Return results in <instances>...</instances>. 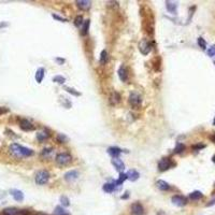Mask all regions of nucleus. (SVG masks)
Here are the masks:
<instances>
[{"mask_svg": "<svg viewBox=\"0 0 215 215\" xmlns=\"http://www.w3.org/2000/svg\"><path fill=\"white\" fill-rule=\"evenodd\" d=\"M108 61V52L106 50H103L100 54V63H106Z\"/></svg>", "mask_w": 215, "mask_h": 215, "instance_id": "obj_26", "label": "nucleus"}, {"mask_svg": "<svg viewBox=\"0 0 215 215\" xmlns=\"http://www.w3.org/2000/svg\"><path fill=\"white\" fill-rule=\"evenodd\" d=\"M8 111H9L8 109H5V108H0V114L5 113V112H8Z\"/></svg>", "mask_w": 215, "mask_h": 215, "instance_id": "obj_41", "label": "nucleus"}, {"mask_svg": "<svg viewBox=\"0 0 215 215\" xmlns=\"http://www.w3.org/2000/svg\"><path fill=\"white\" fill-rule=\"evenodd\" d=\"M53 81L56 82V83H58V84H63L65 83V81H66V79H65L63 77H61V75H57V77H53Z\"/></svg>", "mask_w": 215, "mask_h": 215, "instance_id": "obj_28", "label": "nucleus"}, {"mask_svg": "<svg viewBox=\"0 0 215 215\" xmlns=\"http://www.w3.org/2000/svg\"><path fill=\"white\" fill-rule=\"evenodd\" d=\"M67 140H68V139H67L66 136H63V134H59V136H58V141H59V142H66Z\"/></svg>", "mask_w": 215, "mask_h": 215, "instance_id": "obj_36", "label": "nucleus"}, {"mask_svg": "<svg viewBox=\"0 0 215 215\" xmlns=\"http://www.w3.org/2000/svg\"><path fill=\"white\" fill-rule=\"evenodd\" d=\"M115 187H116L115 183H113V184L106 183V184H104L103 185V190L106 192H112L113 190H115Z\"/></svg>", "mask_w": 215, "mask_h": 215, "instance_id": "obj_22", "label": "nucleus"}, {"mask_svg": "<svg viewBox=\"0 0 215 215\" xmlns=\"http://www.w3.org/2000/svg\"><path fill=\"white\" fill-rule=\"evenodd\" d=\"M203 147H204L203 144H199V145H195V146H194V149H203Z\"/></svg>", "mask_w": 215, "mask_h": 215, "instance_id": "obj_40", "label": "nucleus"}, {"mask_svg": "<svg viewBox=\"0 0 215 215\" xmlns=\"http://www.w3.org/2000/svg\"><path fill=\"white\" fill-rule=\"evenodd\" d=\"M120 153H122V149H118V147L113 146V147H110V149H109V154L112 155V156H113V158H116V157H117L118 155L120 154Z\"/></svg>", "mask_w": 215, "mask_h": 215, "instance_id": "obj_19", "label": "nucleus"}, {"mask_svg": "<svg viewBox=\"0 0 215 215\" xmlns=\"http://www.w3.org/2000/svg\"><path fill=\"white\" fill-rule=\"evenodd\" d=\"M34 180H36V183L38 185H44L50 180V173L48 171H45V170H41V171L37 172Z\"/></svg>", "mask_w": 215, "mask_h": 215, "instance_id": "obj_2", "label": "nucleus"}, {"mask_svg": "<svg viewBox=\"0 0 215 215\" xmlns=\"http://www.w3.org/2000/svg\"><path fill=\"white\" fill-rule=\"evenodd\" d=\"M139 177H140V175H139V173L136 170H129L128 173H127V177H128L130 181H136V180H138Z\"/></svg>", "mask_w": 215, "mask_h": 215, "instance_id": "obj_16", "label": "nucleus"}, {"mask_svg": "<svg viewBox=\"0 0 215 215\" xmlns=\"http://www.w3.org/2000/svg\"><path fill=\"white\" fill-rule=\"evenodd\" d=\"M129 103L132 106H138L141 103V97L136 93H131L129 95Z\"/></svg>", "mask_w": 215, "mask_h": 215, "instance_id": "obj_6", "label": "nucleus"}, {"mask_svg": "<svg viewBox=\"0 0 215 215\" xmlns=\"http://www.w3.org/2000/svg\"><path fill=\"white\" fill-rule=\"evenodd\" d=\"M202 197V192H199V190H196V192H192L189 195V198L192 200H198Z\"/></svg>", "mask_w": 215, "mask_h": 215, "instance_id": "obj_24", "label": "nucleus"}, {"mask_svg": "<svg viewBox=\"0 0 215 215\" xmlns=\"http://www.w3.org/2000/svg\"><path fill=\"white\" fill-rule=\"evenodd\" d=\"M131 211L134 215H143L144 210H143V206L140 203H134L131 206Z\"/></svg>", "mask_w": 215, "mask_h": 215, "instance_id": "obj_11", "label": "nucleus"}, {"mask_svg": "<svg viewBox=\"0 0 215 215\" xmlns=\"http://www.w3.org/2000/svg\"><path fill=\"white\" fill-rule=\"evenodd\" d=\"M38 215H45V214H38Z\"/></svg>", "mask_w": 215, "mask_h": 215, "instance_id": "obj_47", "label": "nucleus"}, {"mask_svg": "<svg viewBox=\"0 0 215 215\" xmlns=\"http://www.w3.org/2000/svg\"><path fill=\"white\" fill-rule=\"evenodd\" d=\"M172 202L177 206H183L187 203V200H186L185 197L183 196H174V197H172Z\"/></svg>", "mask_w": 215, "mask_h": 215, "instance_id": "obj_8", "label": "nucleus"}, {"mask_svg": "<svg viewBox=\"0 0 215 215\" xmlns=\"http://www.w3.org/2000/svg\"><path fill=\"white\" fill-rule=\"evenodd\" d=\"M172 161L170 160L169 158H163L160 161H159L158 163V168L160 171H166V170H168L169 168L172 167Z\"/></svg>", "mask_w": 215, "mask_h": 215, "instance_id": "obj_5", "label": "nucleus"}, {"mask_svg": "<svg viewBox=\"0 0 215 215\" xmlns=\"http://www.w3.org/2000/svg\"><path fill=\"white\" fill-rule=\"evenodd\" d=\"M118 77H120V81L123 82H126L128 80V73H127V70L124 66H120L118 69Z\"/></svg>", "mask_w": 215, "mask_h": 215, "instance_id": "obj_12", "label": "nucleus"}, {"mask_svg": "<svg viewBox=\"0 0 215 215\" xmlns=\"http://www.w3.org/2000/svg\"><path fill=\"white\" fill-rule=\"evenodd\" d=\"M156 185H157V187H158L160 190H168L170 188L169 184H168L167 182L163 181V180H159V181H157Z\"/></svg>", "mask_w": 215, "mask_h": 215, "instance_id": "obj_18", "label": "nucleus"}, {"mask_svg": "<svg viewBox=\"0 0 215 215\" xmlns=\"http://www.w3.org/2000/svg\"><path fill=\"white\" fill-rule=\"evenodd\" d=\"M60 201H61V203H63V206H68L69 204V199L67 197H65V196H63V197L60 198Z\"/></svg>", "mask_w": 215, "mask_h": 215, "instance_id": "obj_33", "label": "nucleus"}, {"mask_svg": "<svg viewBox=\"0 0 215 215\" xmlns=\"http://www.w3.org/2000/svg\"><path fill=\"white\" fill-rule=\"evenodd\" d=\"M10 152L16 157H28L34 154L32 149L24 147V146H22V145L17 144V143H13V144L10 146Z\"/></svg>", "mask_w": 215, "mask_h": 215, "instance_id": "obj_1", "label": "nucleus"}, {"mask_svg": "<svg viewBox=\"0 0 215 215\" xmlns=\"http://www.w3.org/2000/svg\"><path fill=\"white\" fill-rule=\"evenodd\" d=\"M52 153V149H44L42 151V156H44V157H48V155Z\"/></svg>", "mask_w": 215, "mask_h": 215, "instance_id": "obj_34", "label": "nucleus"}, {"mask_svg": "<svg viewBox=\"0 0 215 215\" xmlns=\"http://www.w3.org/2000/svg\"><path fill=\"white\" fill-rule=\"evenodd\" d=\"M18 215H29V212H28L27 210H22V211H20V214Z\"/></svg>", "mask_w": 215, "mask_h": 215, "instance_id": "obj_39", "label": "nucleus"}, {"mask_svg": "<svg viewBox=\"0 0 215 215\" xmlns=\"http://www.w3.org/2000/svg\"><path fill=\"white\" fill-rule=\"evenodd\" d=\"M212 160H213V163H215V155L213 156V158H212Z\"/></svg>", "mask_w": 215, "mask_h": 215, "instance_id": "obj_45", "label": "nucleus"}, {"mask_svg": "<svg viewBox=\"0 0 215 215\" xmlns=\"http://www.w3.org/2000/svg\"><path fill=\"white\" fill-rule=\"evenodd\" d=\"M198 44H199L200 48H203V50H206V42L204 41L203 38H199V39H198Z\"/></svg>", "mask_w": 215, "mask_h": 215, "instance_id": "obj_30", "label": "nucleus"}, {"mask_svg": "<svg viewBox=\"0 0 215 215\" xmlns=\"http://www.w3.org/2000/svg\"><path fill=\"white\" fill-rule=\"evenodd\" d=\"M57 61H59V63H63L65 60H63V59H61V58H57Z\"/></svg>", "mask_w": 215, "mask_h": 215, "instance_id": "obj_43", "label": "nucleus"}, {"mask_svg": "<svg viewBox=\"0 0 215 215\" xmlns=\"http://www.w3.org/2000/svg\"><path fill=\"white\" fill-rule=\"evenodd\" d=\"M166 8H167V10L170 13H175L177 5L175 2H172V1H166Z\"/></svg>", "mask_w": 215, "mask_h": 215, "instance_id": "obj_14", "label": "nucleus"}, {"mask_svg": "<svg viewBox=\"0 0 215 215\" xmlns=\"http://www.w3.org/2000/svg\"><path fill=\"white\" fill-rule=\"evenodd\" d=\"M120 100V94L116 93V91H114V93L111 95V97H110V102H111L112 104L118 103Z\"/></svg>", "mask_w": 215, "mask_h": 215, "instance_id": "obj_21", "label": "nucleus"}, {"mask_svg": "<svg viewBox=\"0 0 215 215\" xmlns=\"http://www.w3.org/2000/svg\"><path fill=\"white\" fill-rule=\"evenodd\" d=\"M208 55H209V56H211V57L214 56V55H215V46H211V48H209V50H208Z\"/></svg>", "mask_w": 215, "mask_h": 215, "instance_id": "obj_35", "label": "nucleus"}, {"mask_svg": "<svg viewBox=\"0 0 215 215\" xmlns=\"http://www.w3.org/2000/svg\"><path fill=\"white\" fill-rule=\"evenodd\" d=\"M43 77H44V69L39 68L38 70H37V72H36V81L38 82V83H41L42 80H43Z\"/></svg>", "mask_w": 215, "mask_h": 215, "instance_id": "obj_20", "label": "nucleus"}, {"mask_svg": "<svg viewBox=\"0 0 215 215\" xmlns=\"http://www.w3.org/2000/svg\"><path fill=\"white\" fill-rule=\"evenodd\" d=\"M54 215H69L67 211L63 208V206H56L54 210Z\"/></svg>", "mask_w": 215, "mask_h": 215, "instance_id": "obj_23", "label": "nucleus"}, {"mask_svg": "<svg viewBox=\"0 0 215 215\" xmlns=\"http://www.w3.org/2000/svg\"><path fill=\"white\" fill-rule=\"evenodd\" d=\"M10 192H11L12 197L14 198V200H15V201L20 202V201H23V200H24L23 192H20V190H18V189H12Z\"/></svg>", "mask_w": 215, "mask_h": 215, "instance_id": "obj_9", "label": "nucleus"}, {"mask_svg": "<svg viewBox=\"0 0 215 215\" xmlns=\"http://www.w3.org/2000/svg\"><path fill=\"white\" fill-rule=\"evenodd\" d=\"M213 204H215V199H214V200H212V201H211L210 203H208V204H206V206H213Z\"/></svg>", "mask_w": 215, "mask_h": 215, "instance_id": "obj_42", "label": "nucleus"}, {"mask_svg": "<svg viewBox=\"0 0 215 215\" xmlns=\"http://www.w3.org/2000/svg\"><path fill=\"white\" fill-rule=\"evenodd\" d=\"M20 127L23 129L24 131H30V130H34V126L28 120H20Z\"/></svg>", "mask_w": 215, "mask_h": 215, "instance_id": "obj_7", "label": "nucleus"}, {"mask_svg": "<svg viewBox=\"0 0 215 215\" xmlns=\"http://www.w3.org/2000/svg\"><path fill=\"white\" fill-rule=\"evenodd\" d=\"M112 163H113L114 167H115L117 170H120V171H123V170L125 169L124 163H123V161L120 160V159L118 158V157H116V158H113V159H112Z\"/></svg>", "mask_w": 215, "mask_h": 215, "instance_id": "obj_13", "label": "nucleus"}, {"mask_svg": "<svg viewBox=\"0 0 215 215\" xmlns=\"http://www.w3.org/2000/svg\"><path fill=\"white\" fill-rule=\"evenodd\" d=\"M20 211L16 208H7L3 210V215H18Z\"/></svg>", "mask_w": 215, "mask_h": 215, "instance_id": "obj_17", "label": "nucleus"}, {"mask_svg": "<svg viewBox=\"0 0 215 215\" xmlns=\"http://www.w3.org/2000/svg\"><path fill=\"white\" fill-rule=\"evenodd\" d=\"M66 91H68V93L73 94V95H75V96H79V95H80L79 93H77V91H74V89H71V88H69V87H66Z\"/></svg>", "mask_w": 215, "mask_h": 215, "instance_id": "obj_37", "label": "nucleus"}, {"mask_svg": "<svg viewBox=\"0 0 215 215\" xmlns=\"http://www.w3.org/2000/svg\"><path fill=\"white\" fill-rule=\"evenodd\" d=\"M151 48H152L151 43H149V41L145 40V39L139 43V50H140V52L142 53L143 55L149 54V53L151 52Z\"/></svg>", "mask_w": 215, "mask_h": 215, "instance_id": "obj_4", "label": "nucleus"}, {"mask_svg": "<svg viewBox=\"0 0 215 215\" xmlns=\"http://www.w3.org/2000/svg\"><path fill=\"white\" fill-rule=\"evenodd\" d=\"M53 17L54 18H56V20H63V22H67V20L66 18H63V17H60V16H58V15H56V14H53Z\"/></svg>", "mask_w": 215, "mask_h": 215, "instance_id": "obj_38", "label": "nucleus"}, {"mask_svg": "<svg viewBox=\"0 0 215 215\" xmlns=\"http://www.w3.org/2000/svg\"><path fill=\"white\" fill-rule=\"evenodd\" d=\"M213 125H215V118H214V122H213Z\"/></svg>", "mask_w": 215, "mask_h": 215, "instance_id": "obj_46", "label": "nucleus"}, {"mask_svg": "<svg viewBox=\"0 0 215 215\" xmlns=\"http://www.w3.org/2000/svg\"><path fill=\"white\" fill-rule=\"evenodd\" d=\"M126 179H128V177H127V174H125V173H120V177H118V180L115 182V185H116V186L120 185V184H122L123 182H124Z\"/></svg>", "mask_w": 215, "mask_h": 215, "instance_id": "obj_27", "label": "nucleus"}, {"mask_svg": "<svg viewBox=\"0 0 215 215\" xmlns=\"http://www.w3.org/2000/svg\"><path fill=\"white\" fill-rule=\"evenodd\" d=\"M91 1H84V0H81V1H77V5L80 9L83 10H88L91 8Z\"/></svg>", "mask_w": 215, "mask_h": 215, "instance_id": "obj_15", "label": "nucleus"}, {"mask_svg": "<svg viewBox=\"0 0 215 215\" xmlns=\"http://www.w3.org/2000/svg\"><path fill=\"white\" fill-rule=\"evenodd\" d=\"M82 23H83V17H82L81 15L77 16L74 20V25L77 26V27H80V25H82Z\"/></svg>", "mask_w": 215, "mask_h": 215, "instance_id": "obj_31", "label": "nucleus"}, {"mask_svg": "<svg viewBox=\"0 0 215 215\" xmlns=\"http://www.w3.org/2000/svg\"><path fill=\"white\" fill-rule=\"evenodd\" d=\"M211 139H212V140H213V141H214V142H215V134H213V136H212V137H211Z\"/></svg>", "mask_w": 215, "mask_h": 215, "instance_id": "obj_44", "label": "nucleus"}, {"mask_svg": "<svg viewBox=\"0 0 215 215\" xmlns=\"http://www.w3.org/2000/svg\"><path fill=\"white\" fill-rule=\"evenodd\" d=\"M185 149V146H184L183 144H181V143H179V144L177 145V147L174 149V153H177V154H179V153H182Z\"/></svg>", "mask_w": 215, "mask_h": 215, "instance_id": "obj_29", "label": "nucleus"}, {"mask_svg": "<svg viewBox=\"0 0 215 215\" xmlns=\"http://www.w3.org/2000/svg\"><path fill=\"white\" fill-rule=\"evenodd\" d=\"M77 177H79L77 171H75V170H71V171L67 172L66 174H65V180L68 182H72V181H74V180H77Z\"/></svg>", "mask_w": 215, "mask_h": 215, "instance_id": "obj_10", "label": "nucleus"}, {"mask_svg": "<svg viewBox=\"0 0 215 215\" xmlns=\"http://www.w3.org/2000/svg\"><path fill=\"white\" fill-rule=\"evenodd\" d=\"M37 138H38L39 141H43V140H45V139H48V136L45 134H43V132H40V134H37Z\"/></svg>", "mask_w": 215, "mask_h": 215, "instance_id": "obj_32", "label": "nucleus"}, {"mask_svg": "<svg viewBox=\"0 0 215 215\" xmlns=\"http://www.w3.org/2000/svg\"><path fill=\"white\" fill-rule=\"evenodd\" d=\"M72 160V157L69 153H60L56 156V163L59 166H66Z\"/></svg>", "mask_w": 215, "mask_h": 215, "instance_id": "obj_3", "label": "nucleus"}, {"mask_svg": "<svg viewBox=\"0 0 215 215\" xmlns=\"http://www.w3.org/2000/svg\"><path fill=\"white\" fill-rule=\"evenodd\" d=\"M89 25H91V22H89V20H85V22L83 23V27H82V34H83V36L87 34V32H88Z\"/></svg>", "mask_w": 215, "mask_h": 215, "instance_id": "obj_25", "label": "nucleus"}]
</instances>
